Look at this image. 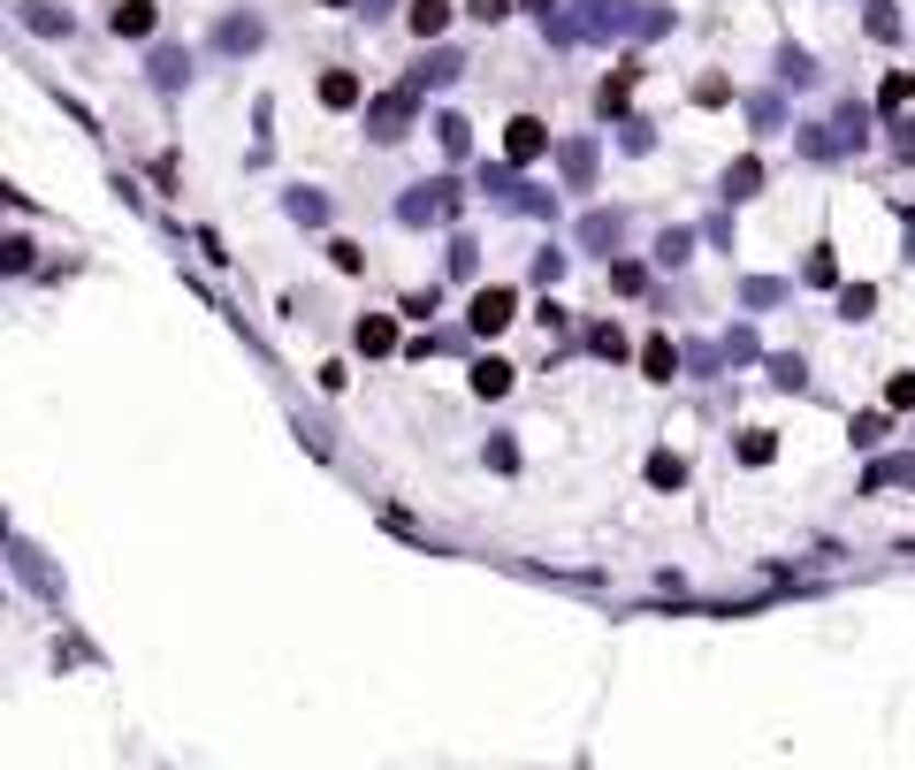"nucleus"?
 <instances>
[{
  "label": "nucleus",
  "mask_w": 915,
  "mask_h": 770,
  "mask_svg": "<svg viewBox=\"0 0 915 770\" xmlns=\"http://www.w3.org/2000/svg\"><path fill=\"white\" fill-rule=\"evenodd\" d=\"M687 252H694V237H687V229H664V245H656V260H664V268H679Z\"/></svg>",
  "instance_id": "obj_28"
},
{
  "label": "nucleus",
  "mask_w": 915,
  "mask_h": 770,
  "mask_svg": "<svg viewBox=\"0 0 915 770\" xmlns=\"http://www.w3.org/2000/svg\"><path fill=\"white\" fill-rule=\"evenodd\" d=\"M580 15H588V38H656V31H671V8H656V0H588Z\"/></svg>",
  "instance_id": "obj_1"
},
{
  "label": "nucleus",
  "mask_w": 915,
  "mask_h": 770,
  "mask_svg": "<svg viewBox=\"0 0 915 770\" xmlns=\"http://www.w3.org/2000/svg\"><path fill=\"white\" fill-rule=\"evenodd\" d=\"M473 389H481V397H504V389H511V366H504V359H481V366H473Z\"/></svg>",
  "instance_id": "obj_25"
},
{
  "label": "nucleus",
  "mask_w": 915,
  "mask_h": 770,
  "mask_svg": "<svg viewBox=\"0 0 915 770\" xmlns=\"http://www.w3.org/2000/svg\"><path fill=\"white\" fill-rule=\"evenodd\" d=\"M214 38H222V46H229V54H252V46H260V38H268V23H260V15H229V23H222V31H214Z\"/></svg>",
  "instance_id": "obj_13"
},
{
  "label": "nucleus",
  "mask_w": 915,
  "mask_h": 770,
  "mask_svg": "<svg viewBox=\"0 0 915 770\" xmlns=\"http://www.w3.org/2000/svg\"><path fill=\"white\" fill-rule=\"evenodd\" d=\"M557 168H565V183H573V191H588V183H596V146H588V138L557 146Z\"/></svg>",
  "instance_id": "obj_11"
},
{
  "label": "nucleus",
  "mask_w": 915,
  "mask_h": 770,
  "mask_svg": "<svg viewBox=\"0 0 915 770\" xmlns=\"http://www.w3.org/2000/svg\"><path fill=\"white\" fill-rule=\"evenodd\" d=\"M481 191H488L504 214H534V222H550V214H557V191H534V183H519L511 168H481Z\"/></svg>",
  "instance_id": "obj_3"
},
{
  "label": "nucleus",
  "mask_w": 915,
  "mask_h": 770,
  "mask_svg": "<svg viewBox=\"0 0 915 770\" xmlns=\"http://www.w3.org/2000/svg\"><path fill=\"white\" fill-rule=\"evenodd\" d=\"M870 306H878V291H870V283H847V291H839V313H847V320H862Z\"/></svg>",
  "instance_id": "obj_26"
},
{
  "label": "nucleus",
  "mask_w": 915,
  "mask_h": 770,
  "mask_svg": "<svg viewBox=\"0 0 915 770\" xmlns=\"http://www.w3.org/2000/svg\"><path fill=\"white\" fill-rule=\"evenodd\" d=\"M893 154L915 160V123H893Z\"/></svg>",
  "instance_id": "obj_44"
},
{
  "label": "nucleus",
  "mask_w": 915,
  "mask_h": 770,
  "mask_svg": "<svg viewBox=\"0 0 915 770\" xmlns=\"http://www.w3.org/2000/svg\"><path fill=\"white\" fill-rule=\"evenodd\" d=\"M878 435H885V412H862L855 420V451H878Z\"/></svg>",
  "instance_id": "obj_32"
},
{
  "label": "nucleus",
  "mask_w": 915,
  "mask_h": 770,
  "mask_svg": "<svg viewBox=\"0 0 915 770\" xmlns=\"http://www.w3.org/2000/svg\"><path fill=\"white\" fill-rule=\"evenodd\" d=\"M550 154V123L542 115H519V123H504V160L511 168H527V160Z\"/></svg>",
  "instance_id": "obj_6"
},
{
  "label": "nucleus",
  "mask_w": 915,
  "mask_h": 770,
  "mask_svg": "<svg viewBox=\"0 0 915 770\" xmlns=\"http://www.w3.org/2000/svg\"><path fill=\"white\" fill-rule=\"evenodd\" d=\"M756 191H762V160H756V154H741L733 168H725V199L741 206V199H756Z\"/></svg>",
  "instance_id": "obj_12"
},
{
  "label": "nucleus",
  "mask_w": 915,
  "mask_h": 770,
  "mask_svg": "<svg viewBox=\"0 0 915 770\" xmlns=\"http://www.w3.org/2000/svg\"><path fill=\"white\" fill-rule=\"evenodd\" d=\"M641 374H648V382H671V374H679V351H671V336H648V343H641Z\"/></svg>",
  "instance_id": "obj_14"
},
{
  "label": "nucleus",
  "mask_w": 915,
  "mask_h": 770,
  "mask_svg": "<svg viewBox=\"0 0 915 770\" xmlns=\"http://www.w3.org/2000/svg\"><path fill=\"white\" fill-rule=\"evenodd\" d=\"M0 268L23 275V268H31V237H8V245H0Z\"/></svg>",
  "instance_id": "obj_31"
},
{
  "label": "nucleus",
  "mask_w": 915,
  "mask_h": 770,
  "mask_svg": "<svg viewBox=\"0 0 915 770\" xmlns=\"http://www.w3.org/2000/svg\"><path fill=\"white\" fill-rule=\"evenodd\" d=\"M23 23H31V31H69V15H54V8H38V0L23 8Z\"/></svg>",
  "instance_id": "obj_35"
},
{
  "label": "nucleus",
  "mask_w": 915,
  "mask_h": 770,
  "mask_svg": "<svg viewBox=\"0 0 915 770\" xmlns=\"http://www.w3.org/2000/svg\"><path fill=\"white\" fill-rule=\"evenodd\" d=\"M359 351H366V359L397 351V328H389V313H366V320H359Z\"/></svg>",
  "instance_id": "obj_16"
},
{
  "label": "nucleus",
  "mask_w": 915,
  "mask_h": 770,
  "mask_svg": "<svg viewBox=\"0 0 915 770\" xmlns=\"http://www.w3.org/2000/svg\"><path fill=\"white\" fill-rule=\"evenodd\" d=\"M862 146H870V107H862V100H847L832 123H809V131H801V154H809V160L862 154Z\"/></svg>",
  "instance_id": "obj_2"
},
{
  "label": "nucleus",
  "mask_w": 915,
  "mask_h": 770,
  "mask_svg": "<svg viewBox=\"0 0 915 770\" xmlns=\"http://www.w3.org/2000/svg\"><path fill=\"white\" fill-rule=\"evenodd\" d=\"M557 275H565V252H534V283H542V291H550V283H557Z\"/></svg>",
  "instance_id": "obj_36"
},
{
  "label": "nucleus",
  "mask_w": 915,
  "mask_h": 770,
  "mask_svg": "<svg viewBox=\"0 0 915 770\" xmlns=\"http://www.w3.org/2000/svg\"><path fill=\"white\" fill-rule=\"evenodd\" d=\"M725 359H756V328H725Z\"/></svg>",
  "instance_id": "obj_38"
},
{
  "label": "nucleus",
  "mask_w": 915,
  "mask_h": 770,
  "mask_svg": "<svg viewBox=\"0 0 915 770\" xmlns=\"http://www.w3.org/2000/svg\"><path fill=\"white\" fill-rule=\"evenodd\" d=\"M588 343H596V351H603V359H625V336H618V320H603V328H596V336H588Z\"/></svg>",
  "instance_id": "obj_34"
},
{
  "label": "nucleus",
  "mask_w": 915,
  "mask_h": 770,
  "mask_svg": "<svg viewBox=\"0 0 915 770\" xmlns=\"http://www.w3.org/2000/svg\"><path fill=\"white\" fill-rule=\"evenodd\" d=\"M885 405H893V412L915 405V374H893V382H885Z\"/></svg>",
  "instance_id": "obj_43"
},
{
  "label": "nucleus",
  "mask_w": 915,
  "mask_h": 770,
  "mask_svg": "<svg viewBox=\"0 0 915 770\" xmlns=\"http://www.w3.org/2000/svg\"><path fill=\"white\" fill-rule=\"evenodd\" d=\"M901 229H908V260H915V206H908V214H901Z\"/></svg>",
  "instance_id": "obj_46"
},
{
  "label": "nucleus",
  "mask_w": 915,
  "mask_h": 770,
  "mask_svg": "<svg viewBox=\"0 0 915 770\" xmlns=\"http://www.w3.org/2000/svg\"><path fill=\"white\" fill-rule=\"evenodd\" d=\"M770 382H778V389H801L809 374H801V359H770Z\"/></svg>",
  "instance_id": "obj_39"
},
{
  "label": "nucleus",
  "mask_w": 915,
  "mask_h": 770,
  "mask_svg": "<svg viewBox=\"0 0 915 770\" xmlns=\"http://www.w3.org/2000/svg\"><path fill=\"white\" fill-rule=\"evenodd\" d=\"M405 23H413V38H436V31L451 23V0H413V8H405Z\"/></svg>",
  "instance_id": "obj_17"
},
{
  "label": "nucleus",
  "mask_w": 915,
  "mask_h": 770,
  "mask_svg": "<svg viewBox=\"0 0 915 770\" xmlns=\"http://www.w3.org/2000/svg\"><path fill=\"white\" fill-rule=\"evenodd\" d=\"M770 451H778L770 428H748V435H741V458H748V465H770Z\"/></svg>",
  "instance_id": "obj_29"
},
{
  "label": "nucleus",
  "mask_w": 915,
  "mask_h": 770,
  "mask_svg": "<svg viewBox=\"0 0 915 770\" xmlns=\"http://www.w3.org/2000/svg\"><path fill=\"white\" fill-rule=\"evenodd\" d=\"M8 565H15V580H23V588H38V596H54V603H61V580L46 573V557H38L23 534H8Z\"/></svg>",
  "instance_id": "obj_7"
},
{
  "label": "nucleus",
  "mask_w": 915,
  "mask_h": 770,
  "mask_svg": "<svg viewBox=\"0 0 915 770\" xmlns=\"http://www.w3.org/2000/svg\"><path fill=\"white\" fill-rule=\"evenodd\" d=\"M283 206H291V222H305V229H320V222H328V199H320V191H291Z\"/></svg>",
  "instance_id": "obj_24"
},
{
  "label": "nucleus",
  "mask_w": 915,
  "mask_h": 770,
  "mask_svg": "<svg viewBox=\"0 0 915 770\" xmlns=\"http://www.w3.org/2000/svg\"><path fill=\"white\" fill-rule=\"evenodd\" d=\"M908 100H915V77H908V69H901V77H885V107H908Z\"/></svg>",
  "instance_id": "obj_41"
},
{
  "label": "nucleus",
  "mask_w": 915,
  "mask_h": 770,
  "mask_svg": "<svg viewBox=\"0 0 915 770\" xmlns=\"http://www.w3.org/2000/svg\"><path fill=\"white\" fill-rule=\"evenodd\" d=\"M870 31H878V38H893V31H901V15H893V0H870Z\"/></svg>",
  "instance_id": "obj_40"
},
{
  "label": "nucleus",
  "mask_w": 915,
  "mask_h": 770,
  "mask_svg": "<svg viewBox=\"0 0 915 770\" xmlns=\"http://www.w3.org/2000/svg\"><path fill=\"white\" fill-rule=\"evenodd\" d=\"M436 146H443L451 160H465L473 154V123H465V115H436Z\"/></svg>",
  "instance_id": "obj_18"
},
{
  "label": "nucleus",
  "mask_w": 915,
  "mask_h": 770,
  "mask_svg": "<svg viewBox=\"0 0 915 770\" xmlns=\"http://www.w3.org/2000/svg\"><path fill=\"white\" fill-rule=\"evenodd\" d=\"M413 115H420V84H397V92H382V100H366V138H382V146H397V138L413 131Z\"/></svg>",
  "instance_id": "obj_4"
},
{
  "label": "nucleus",
  "mask_w": 915,
  "mask_h": 770,
  "mask_svg": "<svg viewBox=\"0 0 915 770\" xmlns=\"http://www.w3.org/2000/svg\"><path fill=\"white\" fill-rule=\"evenodd\" d=\"M397 214H405L413 229H436V222H451V214H458V183H451V175H436V183H413V191L397 199Z\"/></svg>",
  "instance_id": "obj_5"
},
{
  "label": "nucleus",
  "mask_w": 915,
  "mask_h": 770,
  "mask_svg": "<svg viewBox=\"0 0 915 770\" xmlns=\"http://www.w3.org/2000/svg\"><path fill=\"white\" fill-rule=\"evenodd\" d=\"M618 237H625V214H618V206H610V214H588V222H580V245H596V252H603V245H618Z\"/></svg>",
  "instance_id": "obj_19"
},
{
  "label": "nucleus",
  "mask_w": 915,
  "mask_h": 770,
  "mask_svg": "<svg viewBox=\"0 0 915 770\" xmlns=\"http://www.w3.org/2000/svg\"><path fill=\"white\" fill-rule=\"evenodd\" d=\"M648 480H656V488H679V480H687V465L671 458V451H656V458H648Z\"/></svg>",
  "instance_id": "obj_27"
},
{
  "label": "nucleus",
  "mask_w": 915,
  "mask_h": 770,
  "mask_svg": "<svg viewBox=\"0 0 915 770\" xmlns=\"http://www.w3.org/2000/svg\"><path fill=\"white\" fill-rule=\"evenodd\" d=\"M862 488H870V496H878V488H915V458H878L862 473Z\"/></svg>",
  "instance_id": "obj_15"
},
{
  "label": "nucleus",
  "mask_w": 915,
  "mask_h": 770,
  "mask_svg": "<svg viewBox=\"0 0 915 770\" xmlns=\"http://www.w3.org/2000/svg\"><path fill=\"white\" fill-rule=\"evenodd\" d=\"M465 320H473V328H481V336H496V328H511V320H519V298H511V291H496V283H488V291H481V298H473V313H465Z\"/></svg>",
  "instance_id": "obj_8"
},
{
  "label": "nucleus",
  "mask_w": 915,
  "mask_h": 770,
  "mask_svg": "<svg viewBox=\"0 0 915 770\" xmlns=\"http://www.w3.org/2000/svg\"><path fill=\"white\" fill-rule=\"evenodd\" d=\"M633 77H641V69H618V77H603V92H596V107H603V115H625V100H633Z\"/></svg>",
  "instance_id": "obj_22"
},
{
  "label": "nucleus",
  "mask_w": 915,
  "mask_h": 770,
  "mask_svg": "<svg viewBox=\"0 0 915 770\" xmlns=\"http://www.w3.org/2000/svg\"><path fill=\"white\" fill-rule=\"evenodd\" d=\"M741 298H748V306H778V298H786V283H770V275H756V283H741Z\"/></svg>",
  "instance_id": "obj_30"
},
{
  "label": "nucleus",
  "mask_w": 915,
  "mask_h": 770,
  "mask_svg": "<svg viewBox=\"0 0 915 770\" xmlns=\"http://www.w3.org/2000/svg\"><path fill=\"white\" fill-rule=\"evenodd\" d=\"M801 275H809V283H832V275H839V268H832V245H816V252H809V268H801Z\"/></svg>",
  "instance_id": "obj_37"
},
{
  "label": "nucleus",
  "mask_w": 915,
  "mask_h": 770,
  "mask_svg": "<svg viewBox=\"0 0 915 770\" xmlns=\"http://www.w3.org/2000/svg\"><path fill=\"white\" fill-rule=\"evenodd\" d=\"M473 15H481V23H496V15H511V0H473Z\"/></svg>",
  "instance_id": "obj_45"
},
{
  "label": "nucleus",
  "mask_w": 915,
  "mask_h": 770,
  "mask_svg": "<svg viewBox=\"0 0 915 770\" xmlns=\"http://www.w3.org/2000/svg\"><path fill=\"white\" fill-rule=\"evenodd\" d=\"M320 8H351V0H320Z\"/></svg>",
  "instance_id": "obj_47"
},
{
  "label": "nucleus",
  "mask_w": 915,
  "mask_h": 770,
  "mask_svg": "<svg viewBox=\"0 0 915 770\" xmlns=\"http://www.w3.org/2000/svg\"><path fill=\"white\" fill-rule=\"evenodd\" d=\"M473 268H481V245H473V237H458V245H451V275H473Z\"/></svg>",
  "instance_id": "obj_33"
},
{
  "label": "nucleus",
  "mask_w": 915,
  "mask_h": 770,
  "mask_svg": "<svg viewBox=\"0 0 915 770\" xmlns=\"http://www.w3.org/2000/svg\"><path fill=\"white\" fill-rule=\"evenodd\" d=\"M778 77L786 84H816V54L809 46H778Z\"/></svg>",
  "instance_id": "obj_20"
},
{
  "label": "nucleus",
  "mask_w": 915,
  "mask_h": 770,
  "mask_svg": "<svg viewBox=\"0 0 915 770\" xmlns=\"http://www.w3.org/2000/svg\"><path fill=\"white\" fill-rule=\"evenodd\" d=\"M458 77H465V54H451V46H436V54L413 69V84H420V92H443V84H458Z\"/></svg>",
  "instance_id": "obj_9"
},
{
  "label": "nucleus",
  "mask_w": 915,
  "mask_h": 770,
  "mask_svg": "<svg viewBox=\"0 0 915 770\" xmlns=\"http://www.w3.org/2000/svg\"><path fill=\"white\" fill-rule=\"evenodd\" d=\"M488 465H496V473H511V465H519V443H511V435H496V443H488Z\"/></svg>",
  "instance_id": "obj_42"
},
{
  "label": "nucleus",
  "mask_w": 915,
  "mask_h": 770,
  "mask_svg": "<svg viewBox=\"0 0 915 770\" xmlns=\"http://www.w3.org/2000/svg\"><path fill=\"white\" fill-rule=\"evenodd\" d=\"M152 84H160V92H183V84H191V54H183V46H152Z\"/></svg>",
  "instance_id": "obj_10"
},
{
  "label": "nucleus",
  "mask_w": 915,
  "mask_h": 770,
  "mask_svg": "<svg viewBox=\"0 0 915 770\" xmlns=\"http://www.w3.org/2000/svg\"><path fill=\"white\" fill-rule=\"evenodd\" d=\"M320 100H328V107H359V77H351V69H328V77H320Z\"/></svg>",
  "instance_id": "obj_23"
},
{
  "label": "nucleus",
  "mask_w": 915,
  "mask_h": 770,
  "mask_svg": "<svg viewBox=\"0 0 915 770\" xmlns=\"http://www.w3.org/2000/svg\"><path fill=\"white\" fill-rule=\"evenodd\" d=\"M152 31V0H123L115 8V38H146Z\"/></svg>",
  "instance_id": "obj_21"
}]
</instances>
